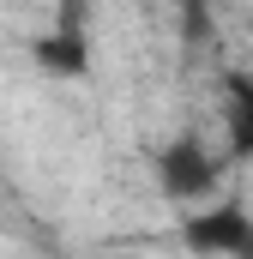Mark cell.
<instances>
[{
    "instance_id": "cell-1",
    "label": "cell",
    "mask_w": 253,
    "mask_h": 259,
    "mask_svg": "<svg viewBox=\"0 0 253 259\" xmlns=\"http://www.w3.org/2000/svg\"><path fill=\"white\" fill-rule=\"evenodd\" d=\"M181 241L199 259H253V211L247 205H205L181 217Z\"/></svg>"
},
{
    "instance_id": "cell-2",
    "label": "cell",
    "mask_w": 253,
    "mask_h": 259,
    "mask_svg": "<svg viewBox=\"0 0 253 259\" xmlns=\"http://www.w3.org/2000/svg\"><path fill=\"white\" fill-rule=\"evenodd\" d=\"M157 187L181 205H199V199L217 193V157L199 145V139H175L157 151Z\"/></svg>"
},
{
    "instance_id": "cell-3",
    "label": "cell",
    "mask_w": 253,
    "mask_h": 259,
    "mask_svg": "<svg viewBox=\"0 0 253 259\" xmlns=\"http://www.w3.org/2000/svg\"><path fill=\"white\" fill-rule=\"evenodd\" d=\"M30 55H36V66H43L49 78H85V72H91V42H85V30H78L72 0L61 6V24L36 36V49H30Z\"/></svg>"
},
{
    "instance_id": "cell-4",
    "label": "cell",
    "mask_w": 253,
    "mask_h": 259,
    "mask_svg": "<svg viewBox=\"0 0 253 259\" xmlns=\"http://www.w3.org/2000/svg\"><path fill=\"white\" fill-rule=\"evenodd\" d=\"M223 127H229V151L235 157H253V78H229Z\"/></svg>"
}]
</instances>
